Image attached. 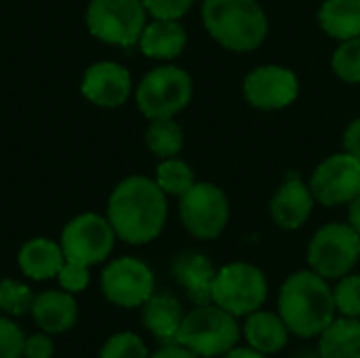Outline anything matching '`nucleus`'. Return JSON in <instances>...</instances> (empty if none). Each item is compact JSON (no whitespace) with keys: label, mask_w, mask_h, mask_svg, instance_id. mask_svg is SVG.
Instances as JSON below:
<instances>
[{"label":"nucleus","mask_w":360,"mask_h":358,"mask_svg":"<svg viewBox=\"0 0 360 358\" xmlns=\"http://www.w3.org/2000/svg\"><path fill=\"white\" fill-rule=\"evenodd\" d=\"M143 139H146V148L160 160L173 158L184 150V129L175 118L150 120Z\"/></svg>","instance_id":"b1692460"},{"label":"nucleus","mask_w":360,"mask_h":358,"mask_svg":"<svg viewBox=\"0 0 360 358\" xmlns=\"http://www.w3.org/2000/svg\"><path fill=\"white\" fill-rule=\"evenodd\" d=\"M278 314L297 338H319L335 319L333 289L314 270H297L278 291Z\"/></svg>","instance_id":"f03ea898"},{"label":"nucleus","mask_w":360,"mask_h":358,"mask_svg":"<svg viewBox=\"0 0 360 358\" xmlns=\"http://www.w3.org/2000/svg\"><path fill=\"white\" fill-rule=\"evenodd\" d=\"M25 338L15 319L0 314V358H23Z\"/></svg>","instance_id":"c756f323"},{"label":"nucleus","mask_w":360,"mask_h":358,"mask_svg":"<svg viewBox=\"0 0 360 358\" xmlns=\"http://www.w3.org/2000/svg\"><path fill=\"white\" fill-rule=\"evenodd\" d=\"M243 329L238 319L217 304L196 306L186 312L175 342L200 358H219L238 346Z\"/></svg>","instance_id":"20e7f679"},{"label":"nucleus","mask_w":360,"mask_h":358,"mask_svg":"<svg viewBox=\"0 0 360 358\" xmlns=\"http://www.w3.org/2000/svg\"><path fill=\"white\" fill-rule=\"evenodd\" d=\"M268 300V279L262 268L249 262H232L217 270L211 287V302L236 319L259 310Z\"/></svg>","instance_id":"0eeeda50"},{"label":"nucleus","mask_w":360,"mask_h":358,"mask_svg":"<svg viewBox=\"0 0 360 358\" xmlns=\"http://www.w3.org/2000/svg\"><path fill=\"white\" fill-rule=\"evenodd\" d=\"M321 30L333 40L360 36V0H323L316 13Z\"/></svg>","instance_id":"4be33fe9"},{"label":"nucleus","mask_w":360,"mask_h":358,"mask_svg":"<svg viewBox=\"0 0 360 358\" xmlns=\"http://www.w3.org/2000/svg\"><path fill=\"white\" fill-rule=\"evenodd\" d=\"M34 298L36 295L30 285L15 279L0 281V314H6L11 319L25 317L32 310Z\"/></svg>","instance_id":"a878e982"},{"label":"nucleus","mask_w":360,"mask_h":358,"mask_svg":"<svg viewBox=\"0 0 360 358\" xmlns=\"http://www.w3.org/2000/svg\"><path fill=\"white\" fill-rule=\"evenodd\" d=\"M243 335L247 340V346L262 354H276L289 344V327L281 319L278 312L270 310H255L245 317L243 325Z\"/></svg>","instance_id":"aec40b11"},{"label":"nucleus","mask_w":360,"mask_h":358,"mask_svg":"<svg viewBox=\"0 0 360 358\" xmlns=\"http://www.w3.org/2000/svg\"><path fill=\"white\" fill-rule=\"evenodd\" d=\"M154 181L160 186V190L167 196L179 198L196 184V175L186 160H181L179 156H173V158H162L158 162Z\"/></svg>","instance_id":"393cba45"},{"label":"nucleus","mask_w":360,"mask_h":358,"mask_svg":"<svg viewBox=\"0 0 360 358\" xmlns=\"http://www.w3.org/2000/svg\"><path fill=\"white\" fill-rule=\"evenodd\" d=\"M150 358H200L198 354H194L192 350H188L186 346L173 342V344H165L160 350H156Z\"/></svg>","instance_id":"f704fd0d"},{"label":"nucleus","mask_w":360,"mask_h":358,"mask_svg":"<svg viewBox=\"0 0 360 358\" xmlns=\"http://www.w3.org/2000/svg\"><path fill=\"white\" fill-rule=\"evenodd\" d=\"M93 38L110 46H133L148 23L141 0H91L84 13Z\"/></svg>","instance_id":"6e6552de"},{"label":"nucleus","mask_w":360,"mask_h":358,"mask_svg":"<svg viewBox=\"0 0 360 358\" xmlns=\"http://www.w3.org/2000/svg\"><path fill=\"white\" fill-rule=\"evenodd\" d=\"M321 358H360V319H333L319 335Z\"/></svg>","instance_id":"5701e85b"},{"label":"nucleus","mask_w":360,"mask_h":358,"mask_svg":"<svg viewBox=\"0 0 360 358\" xmlns=\"http://www.w3.org/2000/svg\"><path fill=\"white\" fill-rule=\"evenodd\" d=\"M137 44L148 59L171 61L184 53L188 32L177 19H152L146 23Z\"/></svg>","instance_id":"6ab92c4d"},{"label":"nucleus","mask_w":360,"mask_h":358,"mask_svg":"<svg viewBox=\"0 0 360 358\" xmlns=\"http://www.w3.org/2000/svg\"><path fill=\"white\" fill-rule=\"evenodd\" d=\"M310 270L327 281H340L360 262V234L346 222L321 226L308 243Z\"/></svg>","instance_id":"423d86ee"},{"label":"nucleus","mask_w":360,"mask_h":358,"mask_svg":"<svg viewBox=\"0 0 360 358\" xmlns=\"http://www.w3.org/2000/svg\"><path fill=\"white\" fill-rule=\"evenodd\" d=\"M333 74L348 84H360V36L342 40L331 57Z\"/></svg>","instance_id":"bb28decb"},{"label":"nucleus","mask_w":360,"mask_h":358,"mask_svg":"<svg viewBox=\"0 0 360 358\" xmlns=\"http://www.w3.org/2000/svg\"><path fill=\"white\" fill-rule=\"evenodd\" d=\"M316 198L310 190V184H306L297 173H289L272 194L268 211L270 219L281 230H300L310 219Z\"/></svg>","instance_id":"2eb2a0df"},{"label":"nucleus","mask_w":360,"mask_h":358,"mask_svg":"<svg viewBox=\"0 0 360 358\" xmlns=\"http://www.w3.org/2000/svg\"><path fill=\"white\" fill-rule=\"evenodd\" d=\"M53 354H55L53 335L40 331V333H34V335L25 338L23 358H53Z\"/></svg>","instance_id":"473e14b6"},{"label":"nucleus","mask_w":360,"mask_h":358,"mask_svg":"<svg viewBox=\"0 0 360 358\" xmlns=\"http://www.w3.org/2000/svg\"><path fill=\"white\" fill-rule=\"evenodd\" d=\"M171 274L177 281V285L186 291L190 302H194L196 306L213 304L211 287L217 270L205 253H196V251L179 253L171 264Z\"/></svg>","instance_id":"f3484780"},{"label":"nucleus","mask_w":360,"mask_h":358,"mask_svg":"<svg viewBox=\"0 0 360 358\" xmlns=\"http://www.w3.org/2000/svg\"><path fill=\"white\" fill-rule=\"evenodd\" d=\"M335 310L342 317L360 319V274H346L333 289Z\"/></svg>","instance_id":"c85d7f7f"},{"label":"nucleus","mask_w":360,"mask_h":358,"mask_svg":"<svg viewBox=\"0 0 360 358\" xmlns=\"http://www.w3.org/2000/svg\"><path fill=\"white\" fill-rule=\"evenodd\" d=\"M152 19H181L190 13L196 0H141Z\"/></svg>","instance_id":"2f4dec72"},{"label":"nucleus","mask_w":360,"mask_h":358,"mask_svg":"<svg viewBox=\"0 0 360 358\" xmlns=\"http://www.w3.org/2000/svg\"><path fill=\"white\" fill-rule=\"evenodd\" d=\"M63 264L65 255L61 251V245L44 236L25 241L17 253V266L21 274L34 283L57 279Z\"/></svg>","instance_id":"a211bd4d"},{"label":"nucleus","mask_w":360,"mask_h":358,"mask_svg":"<svg viewBox=\"0 0 360 358\" xmlns=\"http://www.w3.org/2000/svg\"><path fill=\"white\" fill-rule=\"evenodd\" d=\"M99 287L103 298L118 308H141L156 289L152 268L133 255H122L105 264Z\"/></svg>","instance_id":"9b49d317"},{"label":"nucleus","mask_w":360,"mask_h":358,"mask_svg":"<svg viewBox=\"0 0 360 358\" xmlns=\"http://www.w3.org/2000/svg\"><path fill=\"white\" fill-rule=\"evenodd\" d=\"M186 312L181 302L171 293H156L141 306V325L160 342L173 344Z\"/></svg>","instance_id":"412c9836"},{"label":"nucleus","mask_w":360,"mask_h":358,"mask_svg":"<svg viewBox=\"0 0 360 358\" xmlns=\"http://www.w3.org/2000/svg\"><path fill=\"white\" fill-rule=\"evenodd\" d=\"M133 91L131 72L118 61H95L84 70L80 80L82 97L103 110L124 106Z\"/></svg>","instance_id":"4468645a"},{"label":"nucleus","mask_w":360,"mask_h":358,"mask_svg":"<svg viewBox=\"0 0 360 358\" xmlns=\"http://www.w3.org/2000/svg\"><path fill=\"white\" fill-rule=\"evenodd\" d=\"M297 95L300 78L291 68L285 65H257L243 80V97L255 110H285L297 99Z\"/></svg>","instance_id":"ddd939ff"},{"label":"nucleus","mask_w":360,"mask_h":358,"mask_svg":"<svg viewBox=\"0 0 360 358\" xmlns=\"http://www.w3.org/2000/svg\"><path fill=\"white\" fill-rule=\"evenodd\" d=\"M91 283V268L82 266V264H76V262H68L61 266L59 274H57V285L59 289L76 295L80 291H84Z\"/></svg>","instance_id":"7c9ffc66"},{"label":"nucleus","mask_w":360,"mask_h":358,"mask_svg":"<svg viewBox=\"0 0 360 358\" xmlns=\"http://www.w3.org/2000/svg\"><path fill=\"white\" fill-rule=\"evenodd\" d=\"M116 238L118 236L108 217L89 211L72 217L63 226L59 245L68 262L93 268L97 264H103L112 255Z\"/></svg>","instance_id":"9d476101"},{"label":"nucleus","mask_w":360,"mask_h":358,"mask_svg":"<svg viewBox=\"0 0 360 358\" xmlns=\"http://www.w3.org/2000/svg\"><path fill=\"white\" fill-rule=\"evenodd\" d=\"M30 314L40 331L49 335H63L72 331L78 321V302L63 289H49L34 298Z\"/></svg>","instance_id":"dca6fc26"},{"label":"nucleus","mask_w":360,"mask_h":358,"mask_svg":"<svg viewBox=\"0 0 360 358\" xmlns=\"http://www.w3.org/2000/svg\"><path fill=\"white\" fill-rule=\"evenodd\" d=\"M105 217L118 241L133 247L150 245L167 226V194L154 179L146 175H129L110 192Z\"/></svg>","instance_id":"f257e3e1"},{"label":"nucleus","mask_w":360,"mask_h":358,"mask_svg":"<svg viewBox=\"0 0 360 358\" xmlns=\"http://www.w3.org/2000/svg\"><path fill=\"white\" fill-rule=\"evenodd\" d=\"M348 224L360 234V194L348 205Z\"/></svg>","instance_id":"c9c22d12"},{"label":"nucleus","mask_w":360,"mask_h":358,"mask_svg":"<svg viewBox=\"0 0 360 358\" xmlns=\"http://www.w3.org/2000/svg\"><path fill=\"white\" fill-rule=\"evenodd\" d=\"M344 150L350 152L352 156H356L360 160V116L350 120V124L344 129V137H342Z\"/></svg>","instance_id":"72a5a7b5"},{"label":"nucleus","mask_w":360,"mask_h":358,"mask_svg":"<svg viewBox=\"0 0 360 358\" xmlns=\"http://www.w3.org/2000/svg\"><path fill=\"white\" fill-rule=\"evenodd\" d=\"M194 95L192 76L179 65H156L135 87L133 97L137 110L148 118H175L184 112Z\"/></svg>","instance_id":"39448f33"},{"label":"nucleus","mask_w":360,"mask_h":358,"mask_svg":"<svg viewBox=\"0 0 360 358\" xmlns=\"http://www.w3.org/2000/svg\"><path fill=\"white\" fill-rule=\"evenodd\" d=\"M97 358H150V352L141 335L133 331H118L103 342Z\"/></svg>","instance_id":"cd10ccee"},{"label":"nucleus","mask_w":360,"mask_h":358,"mask_svg":"<svg viewBox=\"0 0 360 358\" xmlns=\"http://www.w3.org/2000/svg\"><path fill=\"white\" fill-rule=\"evenodd\" d=\"M219 358H266V354H262V352H257V350H253L251 346H247V348H232L230 352H226L224 357Z\"/></svg>","instance_id":"e433bc0d"},{"label":"nucleus","mask_w":360,"mask_h":358,"mask_svg":"<svg viewBox=\"0 0 360 358\" xmlns=\"http://www.w3.org/2000/svg\"><path fill=\"white\" fill-rule=\"evenodd\" d=\"M308 184L319 205H350L360 194V160L346 150L331 154L312 171Z\"/></svg>","instance_id":"f8f14e48"},{"label":"nucleus","mask_w":360,"mask_h":358,"mask_svg":"<svg viewBox=\"0 0 360 358\" xmlns=\"http://www.w3.org/2000/svg\"><path fill=\"white\" fill-rule=\"evenodd\" d=\"M207 34L232 53H251L268 38V15L259 0H202Z\"/></svg>","instance_id":"7ed1b4c3"},{"label":"nucleus","mask_w":360,"mask_h":358,"mask_svg":"<svg viewBox=\"0 0 360 358\" xmlns=\"http://www.w3.org/2000/svg\"><path fill=\"white\" fill-rule=\"evenodd\" d=\"M179 219L186 232L198 241H215L230 222V200L226 192L211 181H196L179 196Z\"/></svg>","instance_id":"1a4fd4ad"}]
</instances>
